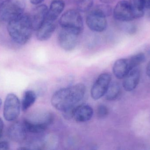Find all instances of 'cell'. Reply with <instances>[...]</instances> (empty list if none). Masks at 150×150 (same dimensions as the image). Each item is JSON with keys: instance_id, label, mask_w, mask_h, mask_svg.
<instances>
[{"instance_id": "ac0fdd59", "label": "cell", "mask_w": 150, "mask_h": 150, "mask_svg": "<svg viewBox=\"0 0 150 150\" xmlns=\"http://www.w3.org/2000/svg\"><path fill=\"white\" fill-rule=\"evenodd\" d=\"M37 96L33 91L28 90L25 92L22 102L23 111H26L30 108L36 101Z\"/></svg>"}, {"instance_id": "6da1fadb", "label": "cell", "mask_w": 150, "mask_h": 150, "mask_svg": "<svg viewBox=\"0 0 150 150\" xmlns=\"http://www.w3.org/2000/svg\"><path fill=\"white\" fill-rule=\"evenodd\" d=\"M86 87L83 84L78 83L56 91L52 97V105L59 111L63 112L75 107L84 97Z\"/></svg>"}, {"instance_id": "8992f818", "label": "cell", "mask_w": 150, "mask_h": 150, "mask_svg": "<svg viewBox=\"0 0 150 150\" xmlns=\"http://www.w3.org/2000/svg\"><path fill=\"white\" fill-rule=\"evenodd\" d=\"M79 34L76 31L62 28L58 36L59 45L65 51H73L76 46Z\"/></svg>"}, {"instance_id": "484cf974", "label": "cell", "mask_w": 150, "mask_h": 150, "mask_svg": "<svg viewBox=\"0 0 150 150\" xmlns=\"http://www.w3.org/2000/svg\"><path fill=\"white\" fill-rule=\"evenodd\" d=\"M145 8L150 9V0H142Z\"/></svg>"}, {"instance_id": "d4e9b609", "label": "cell", "mask_w": 150, "mask_h": 150, "mask_svg": "<svg viewBox=\"0 0 150 150\" xmlns=\"http://www.w3.org/2000/svg\"><path fill=\"white\" fill-rule=\"evenodd\" d=\"M10 149V146L8 143L6 141L0 142V150Z\"/></svg>"}, {"instance_id": "f546056e", "label": "cell", "mask_w": 150, "mask_h": 150, "mask_svg": "<svg viewBox=\"0 0 150 150\" xmlns=\"http://www.w3.org/2000/svg\"><path fill=\"white\" fill-rule=\"evenodd\" d=\"M146 74L150 77V60L148 63L146 67Z\"/></svg>"}, {"instance_id": "30bf717a", "label": "cell", "mask_w": 150, "mask_h": 150, "mask_svg": "<svg viewBox=\"0 0 150 150\" xmlns=\"http://www.w3.org/2000/svg\"><path fill=\"white\" fill-rule=\"evenodd\" d=\"M48 8L45 4H41L33 9L30 15L33 29L37 31L47 20Z\"/></svg>"}, {"instance_id": "44dd1931", "label": "cell", "mask_w": 150, "mask_h": 150, "mask_svg": "<svg viewBox=\"0 0 150 150\" xmlns=\"http://www.w3.org/2000/svg\"><path fill=\"white\" fill-rule=\"evenodd\" d=\"M93 0H76V5L78 11L85 12L93 7Z\"/></svg>"}, {"instance_id": "ffe728a7", "label": "cell", "mask_w": 150, "mask_h": 150, "mask_svg": "<svg viewBox=\"0 0 150 150\" xmlns=\"http://www.w3.org/2000/svg\"><path fill=\"white\" fill-rule=\"evenodd\" d=\"M146 57L143 53H139L128 58L129 64L132 69L137 68L138 66L145 61Z\"/></svg>"}, {"instance_id": "603a6c76", "label": "cell", "mask_w": 150, "mask_h": 150, "mask_svg": "<svg viewBox=\"0 0 150 150\" xmlns=\"http://www.w3.org/2000/svg\"><path fill=\"white\" fill-rule=\"evenodd\" d=\"M97 115L100 119H104L105 118L108 114V107L104 105H100L97 108Z\"/></svg>"}, {"instance_id": "4fadbf2b", "label": "cell", "mask_w": 150, "mask_h": 150, "mask_svg": "<svg viewBox=\"0 0 150 150\" xmlns=\"http://www.w3.org/2000/svg\"><path fill=\"white\" fill-rule=\"evenodd\" d=\"M93 113V109L90 105L83 104L75 107L73 118L77 122H86L91 119Z\"/></svg>"}, {"instance_id": "1f68e13d", "label": "cell", "mask_w": 150, "mask_h": 150, "mask_svg": "<svg viewBox=\"0 0 150 150\" xmlns=\"http://www.w3.org/2000/svg\"><path fill=\"white\" fill-rule=\"evenodd\" d=\"M2 105V100L1 98H0V108H1V107Z\"/></svg>"}, {"instance_id": "f1b7e54d", "label": "cell", "mask_w": 150, "mask_h": 150, "mask_svg": "<svg viewBox=\"0 0 150 150\" xmlns=\"http://www.w3.org/2000/svg\"><path fill=\"white\" fill-rule=\"evenodd\" d=\"M115 0H99L100 1L102 4H109L112 3Z\"/></svg>"}, {"instance_id": "cb8c5ba5", "label": "cell", "mask_w": 150, "mask_h": 150, "mask_svg": "<svg viewBox=\"0 0 150 150\" xmlns=\"http://www.w3.org/2000/svg\"><path fill=\"white\" fill-rule=\"evenodd\" d=\"M75 107L69 108L62 112V114L64 118L67 119H70L73 118V113H74V108Z\"/></svg>"}, {"instance_id": "4dcf8cb0", "label": "cell", "mask_w": 150, "mask_h": 150, "mask_svg": "<svg viewBox=\"0 0 150 150\" xmlns=\"http://www.w3.org/2000/svg\"><path fill=\"white\" fill-rule=\"evenodd\" d=\"M148 10H149V11H148V15L150 17V9H148Z\"/></svg>"}, {"instance_id": "d6986e66", "label": "cell", "mask_w": 150, "mask_h": 150, "mask_svg": "<svg viewBox=\"0 0 150 150\" xmlns=\"http://www.w3.org/2000/svg\"><path fill=\"white\" fill-rule=\"evenodd\" d=\"M129 5L135 18L142 17L144 14V5L142 0H129Z\"/></svg>"}, {"instance_id": "7402d4cb", "label": "cell", "mask_w": 150, "mask_h": 150, "mask_svg": "<svg viewBox=\"0 0 150 150\" xmlns=\"http://www.w3.org/2000/svg\"><path fill=\"white\" fill-rule=\"evenodd\" d=\"M93 10L106 18L111 16L112 13V8L109 4H102L98 5Z\"/></svg>"}, {"instance_id": "7a4b0ae2", "label": "cell", "mask_w": 150, "mask_h": 150, "mask_svg": "<svg viewBox=\"0 0 150 150\" xmlns=\"http://www.w3.org/2000/svg\"><path fill=\"white\" fill-rule=\"evenodd\" d=\"M7 30L14 42L19 45L26 44L30 38L33 30L30 15L24 13L8 22Z\"/></svg>"}, {"instance_id": "4316f807", "label": "cell", "mask_w": 150, "mask_h": 150, "mask_svg": "<svg viewBox=\"0 0 150 150\" xmlns=\"http://www.w3.org/2000/svg\"><path fill=\"white\" fill-rule=\"evenodd\" d=\"M44 0H30L31 4L34 5H38L41 4L44 1Z\"/></svg>"}, {"instance_id": "277c9868", "label": "cell", "mask_w": 150, "mask_h": 150, "mask_svg": "<svg viewBox=\"0 0 150 150\" xmlns=\"http://www.w3.org/2000/svg\"><path fill=\"white\" fill-rule=\"evenodd\" d=\"M59 23L62 28L69 29L81 33L83 29L82 16L78 11L70 9L66 11L61 17Z\"/></svg>"}, {"instance_id": "52a82bcc", "label": "cell", "mask_w": 150, "mask_h": 150, "mask_svg": "<svg viewBox=\"0 0 150 150\" xmlns=\"http://www.w3.org/2000/svg\"><path fill=\"white\" fill-rule=\"evenodd\" d=\"M111 80L112 77L108 73H103L100 75L91 90L92 98L97 100L105 96L111 83Z\"/></svg>"}, {"instance_id": "5b68a950", "label": "cell", "mask_w": 150, "mask_h": 150, "mask_svg": "<svg viewBox=\"0 0 150 150\" xmlns=\"http://www.w3.org/2000/svg\"><path fill=\"white\" fill-rule=\"evenodd\" d=\"M21 105L20 100L15 94L10 93L5 99L4 107V119L9 122L16 120L20 114Z\"/></svg>"}, {"instance_id": "e0dca14e", "label": "cell", "mask_w": 150, "mask_h": 150, "mask_svg": "<svg viewBox=\"0 0 150 150\" xmlns=\"http://www.w3.org/2000/svg\"><path fill=\"white\" fill-rule=\"evenodd\" d=\"M121 87L117 82H111L105 94L106 99L109 101H113L117 99L121 93Z\"/></svg>"}, {"instance_id": "5bb4252c", "label": "cell", "mask_w": 150, "mask_h": 150, "mask_svg": "<svg viewBox=\"0 0 150 150\" xmlns=\"http://www.w3.org/2000/svg\"><path fill=\"white\" fill-rule=\"evenodd\" d=\"M128 59H120L117 60L114 64L113 72L116 78L123 79L132 70Z\"/></svg>"}, {"instance_id": "9a60e30c", "label": "cell", "mask_w": 150, "mask_h": 150, "mask_svg": "<svg viewBox=\"0 0 150 150\" xmlns=\"http://www.w3.org/2000/svg\"><path fill=\"white\" fill-rule=\"evenodd\" d=\"M56 25L52 21L46 20L37 31L36 37L40 41H46L50 39L55 31Z\"/></svg>"}, {"instance_id": "83f0119b", "label": "cell", "mask_w": 150, "mask_h": 150, "mask_svg": "<svg viewBox=\"0 0 150 150\" xmlns=\"http://www.w3.org/2000/svg\"><path fill=\"white\" fill-rule=\"evenodd\" d=\"M4 123L1 119L0 118V138L2 135L3 131L4 129Z\"/></svg>"}, {"instance_id": "2e32d148", "label": "cell", "mask_w": 150, "mask_h": 150, "mask_svg": "<svg viewBox=\"0 0 150 150\" xmlns=\"http://www.w3.org/2000/svg\"><path fill=\"white\" fill-rule=\"evenodd\" d=\"M65 7L63 0H53L48 9L47 20L54 22L64 10Z\"/></svg>"}, {"instance_id": "ba28073f", "label": "cell", "mask_w": 150, "mask_h": 150, "mask_svg": "<svg viewBox=\"0 0 150 150\" xmlns=\"http://www.w3.org/2000/svg\"><path fill=\"white\" fill-rule=\"evenodd\" d=\"M86 23L90 30L96 32L104 31L106 29L107 26L106 17L94 10L87 15Z\"/></svg>"}, {"instance_id": "d6a6232c", "label": "cell", "mask_w": 150, "mask_h": 150, "mask_svg": "<svg viewBox=\"0 0 150 150\" xmlns=\"http://www.w3.org/2000/svg\"><path fill=\"white\" fill-rule=\"evenodd\" d=\"M3 1V0H0V2H1V1Z\"/></svg>"}, {"instance_id": "7c38bea8", "label": "cell", "mask_w": 150, "mask_h": 150, "mask_svg": "<svg viewBox=\"0 0 150 150\" xmlns=\"http://www.w3.org/2000/svg\"><path fill=\"white\" fill-rule=\"evenodd\" d=\"M141 71L139 68H136L131 70L123 78L122 86L127 92L134 90L137 87L140 82Z\"/></svg>"}, {"instance_id": "9c48e42d", "label": "cell", "mask_w": 150, "mask_h": 150, "mask_svg": "<svg viewBox=\"0 0 150 150\" xmlns=\"http://www.w3.org/2000/svg\"><path fill=\"white\" fill-rule=\"evenodd\" d=\"M113 13L115 18L120 22H129L135 19L129 3L125 0L120 1L116 4Z\"/></svg>"}, {"instance_id": "3957f363", "label": "cell", "mask_w": 150, "mask_h": 150, "mask_svg": "<svg viewBox=\"0 0 150 150\" xmlns=\"http://www.w3.org/2000/svg\"><path fill=\"white\" fill-rule=\"evenodd\" d=\"M25 5V0H4L0 4V16L9 22L23 14Z\"/></svg>"}, {"instance_id": "8fae6325", "label": "cell", "mask_w": 150, "mask_h": 150, "mask_svg": "<svg viewBox=\"0 0 150 150\" xmlns=\"http://www.w3.org/2000/svg\"><path fill=\"white\" fill-rule=\"evenodd\" d=\"M27 132L23 122H16L11 124L8 129L9 138L13 141L21 143L26 140Z\"/></svg>"}]
</instances>
